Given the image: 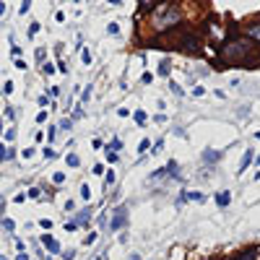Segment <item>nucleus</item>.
<instances>
[{"label":"nucleus","mask_w":260,"mask_h":260,"mask_svg":"<svg viewBox=\"0 0 260 260\" xmlns=\"http://www.w3.org/2000/svg\"><path fill=\"white\" fill-rule=\"evenodd\" d=\"M62 180H65V175H62V172H57V175L52 177V182H55V185H62Z\"/></svg>","instance_id":"bb28decb"},{"label":"nucleus","mask_w":260,"mask_h":260,"mask_svg":"<svg viewBox=\"0 0 260 260\" xmlns=\"http://www.w3.org/2000/svg\"><path fill=\"white\" fill-rule=\"evenodd\" d=\"M6 13V3H0V16H3Z\"/></svg>","instance_id":"58836bf2"},{"label":"nucleus","mask_w":260,"mask_h":260,"mask_svg":"<svg viewBox=\"0 0 260 260\" xmlns=\"http://www.w3.org/2000/svg\"><path fill=\"white\" fill-rule=\"evenodd\" d=\"M73 257H76V250H65L62 252V260H73Z\"/></svg>","instance_id":"b1692460"},{"label":"nucleus","mask_w":260,"mask_h":260,"mask_svg":"<svg viewBox=\"0 0 260 260\" xmlns=\"http://www.w3.org/2000/svg\"><path fill=\"white\" fill-rule=\"evenodd\" d=\"M107 34H112V37H115V34H120V26L115 24V21H112V24H107Z\"/></svg>","instance_id":"6ab92c4d"},{"label":"nucleus","mask_w":260,"mask_h":260,"mask_svg":"<svg viewBox=\"0 0 260 260\" xmlns=\"http://www.w3.org/2000/svg\"><path fill=\"white\" fill-rule=\"evenodd\" d=\"M71 127H73V120H62L60 122V130H71Z\"/></svg>","instance_id":"5701e85b"},{"label":"nucleus","mask_w":260,"mask_h":260,"mask_svg":"<svg viewBox=\"0 0 260 260\" xmlns=\"http://www.w3.org/2000/svg\"><path fill=\"white\" fill-rule=\"evenodd\" d=\"M182 52H190V55H198L201 52V37L192 34V31H182L180 34V45H177Z\"/></svg>","instance_id":"7ed1b4c3"},{"label":"nucleus","mask_w":260,"mask_h":260,"mask_svg":"<svg viewBox=\"0 0 260 260\" xmlns=\"http://www.w3.org/2000/svg\"><path fill=\"white\" fill-rule=\"evenodd\" d=\"M245 37L250 42H255V45H260V21H250V24L245 26Z\"/></svg>","instance_id":"39448f33"},{"label":"nucleus","mask_w":260,"mask_h":260,"mask_svg":"<svg viewBox=\"0 0 260 260\" xmlns=\"http://www.w3.org/2000/svg\"><path fill=\"white\" fill-rule=\"evenodd\" d=\"M151 81H154V76H151V73H143L141 76V83H151Z\"/></svg>","instance_id":"c756f323"},{"label":"nucleus","mask_w":260,"mask_h":260,"mask_svg":"<svg viewBox=\"0 0 260 260\" xmlns=\"http://www.w3.org/2000/svg\"><path fill=\"white\" fill-rule=\"evenodd\" d=\"M73 3H81V0H73Z\"/></svg>","instance_id":"79ce46f5"},{"label":"nucleus","mask_w":260,"mask_h":260,"mask_svg":"<svg viewBox=\"0 0 260 260\" xmlns=\"http://www.w3.org/2000/svg\"><path fill=\"white\" fill-rule=\"evenodd\" d=\"M255 161V151L252 148H247L245 151V156H242V161H240V175H242V172H247V167Z\"/></svg>","instance_id":"1a4fd4ad"},{"label":"nucleus","mask_w":260,"mask_h":260,"mask_svg":"<svg viewBox=\"0 0 260 260\" xmlns=\"http://www.w3.org/2000/svg\"><path fill=\"white\" fill-rule=\"evenodd\" d=\"M42 242H45V247H47L52 255H60V242H57V240H52L50 234H42Z\"/></svg>","instance_id":"0eeeda50"},{"label":"nucleus","mask_w":260,"mask_h":260,"mask_svg":"<svg viewBox=\"0 0 260 260\" xmlns=\"http://www.w3.org/2000/svg\"><path fill=\"white\" fill-rule=\"evenodd\" d=\"M182 24V8L175 0H161L148 11V26L154 34H167Z\"/></svg>","instance_id":"f257e3e1"},{"label":"nucleus","mask_w":260,"mask_h":260,"mask_svg":"<svg viewBox=\"0 0 260 260\" xmlns=\"http://www.w3.org/2000/svg\"><path fill=\"white\" fill-rule=\"evenodd\" d=\"M125 224H127V206H117V208L112 211L110 229H112V232H117V229H122Z\"/></svg>","instance_id":"20e7f679"},{"label":"nucleus","mask_w":260,"mask_h":260,"mask_svg":"<svg viewBox=\"0 0 260 260\" xmlns=\"http://www.w3.org/2000/svg\"><path fill=\"white\" fill-rule=\"evenodd\" d=\"M221 156H224V151H216V148H206V151H203V161H206V164L219 161Z\"/></svg>","instance_id":"423d86ee"},{"label":"nucleus","mask_w":260,"mask_h":260,"mask_svg":"<svg viewBox=\"0 0 260 260\" xmlns=\"http://www.w3.org/2000/svg\"><path fill=\"white\" fill-rule=\"evenodd\" d=\"M37 31H39V24H31V26H29V37H34Z\"/></svg>","instance_id":"f704fd0d"},{"label":"nucleus","mask_w":260,"mask_h":260,"mask_svg":"<svg viewBox=\"0 0 260 260\" xmlns=\"http://www.w3.org/2000/svg\"><path fill=\"white\" fill-rule=\"evenodd\" d=\"M133 117H136V122H138V125H146V120H148V115H146L143 110H138V112H136Z\"/></svg>","instance_id":"f3484780"},{"label":"nucleus","mask_w":260,"mask_h":260,"mask_svg":"<svg viewBox=\"0 0 260 260\" xmlns=\"http://www.w3.org/2000/svg\"><path fill=\"white\" fill-rule=\"evenodd\" d=\"M255 164H257V167H260V156H257V159H255Z\"/></svg>","instance_id":"a19ab883"},{"label":"nucleus","mask_w":260,"mask_h":260,"mask_svg":"<svg viewBox=\"0 0 260 260\" xmlns=\"http://www.w3.org/2000/svg\"><path fill=\"white\" fill-rule=\"evenodd\" d=\"M161 148H164V141H161V138H159V141H156V143H154V154H159V151H161Z\"/></svg>","instance_id":"7c9ffc66"},{"label":"nucleus","mask_w":260,"mask_h":260,"mask_svg":"<svg viewBox=\"0 0 260 260\" xmlns=\"http://www.w3.org/2000/svg\"><path fill=\"white\" fill-rule=\"evenodd\" d=\"M81 60H83L86 65H91V52H89V50H83V52H81Z\"/></svg>","instance_id":"aec40b11"},{"label":"nucleus","mask_w":260,"mask_h":260,"mask_svg":"<svg viewBox=\"0 0 260 260\" xmlns=\"http://www.w3.org/2000/svg\"><path fill=\"white\" fill-rule=\"evenodd\" d=\"M78 195H81V201H91V187L89 185H81V192Z\"/></svg>","instance_id":"ddd939ff"},{"label":"nucleus","mask_w":260,"mask_h":260,"mask_svg":"<svg viewBox=\"0 0 260 260\" xmlns=\"http://www.w3.org/2000/svg\"><path fill=\"white\" fill-rule=\"evenodd\" d=\"M39 226H42V229H52V221H50V219H42Z\"/></svg>","instance_id":"cd10ccee"},{"label":"nucleus","mask_w":260,"mask_h":260,"mask_svg":"<svg viewBox=\"0 0 260 260\" xmlns=\"http://www.w3.org/2000/svg\"><path fill=\"white\" fill-rule=\"evenodd\" d=\"M229 203H232V192H229V190L216 192V206H219V208H226Z\"/></svg>","instance_id":"6e6552de"},{"label":"nucleus","mask_w":260,"mask_h":260,"mask_svg":"<svg viewBox=\"0 0 260 260\" xmlns=\"http://www.w3.org/2000/svg\"><path fill=\"white\" fill-rule=\"evenodd\" d=\"M45 156H47V159H52V156H57V151H52V148L47 146V148H45Z\"/></svg>","instance_id":"2f4dec72"},{"label":"nucleus","mask_w":260,"mask_h":260,"mask_svg":"<svg viewBox=\"0 0 260 260\" xmlns=\"http://www.w3.org/2000/svg\"><path fill=\"white\" fill-rule=\"evenodd\" d=\"M169 71H172V68H169V60H161V62H159V76H164V78H167V76H169Z\"/></svg>","instance_id":"4468645a"},{"label":"nucleus","mask_w":260,"mask_h":260,"mask_svg":"<svg viewBox=\"0 0 260 260\" xmlns=\"http://www.w3.org/2000/svg\"><path fill=\"white\" fill-rule=\"evenodd\" d=\"M42 71H45V76H52V73H55V65H52V62H47Z\"/></svg>","instance_id":"4be33fe9"},{"label":"nucleus","mask_w":260,"mask_h":260,"mask_svg":"<svg viewBox=\"0 0 260 260\" xmlns=\"http://www.w3.org/2000/svg\"><path fill=\"white\" fill-rule=\"evenodd\" d=\"M185 195H187V201H201V203L206 201V195L198 192V190H190V192H185Z\"/></svg>","instance_id":"f8f14e48"},{"label":"nucleus","mask_w":260,"mask_h":260,"mask_svg":"<svg viewBox=\"0 0 260 260\" xmlns=\"http://www.w3.org/2000/svg\"><path fill=\"white\" fill-rule=\"evenodd\" d=\"M156 3H159V0H138V11H141V13H148Z\"/></svg>","instance_id":"9d476101"},{"label":"nucleus","mask_w":260,"mask_h":260,"mask_svg":"<svg viewBox=\"0 0 260 260\" xmlns=\"http://www.w3.org/2000/svg\"><path fill=\"white\" fill-rule=\"evenodd\" d=\"M31 8V0H24V3H21V13H26Z\"/></svg>","instance_id":"c85d7f7f"},{"label":"nucleus","mask_w":260,"mask_h":260,"mask_svg":"<svg viewBox=\"0 0 260 260\" xmlns=\"http://www.w3.org/2000/svg\"><path fill=\"white\" fill-rule=\"evenodd\" d=\"M107 185H115V172H107V177H104Z\"/></svg>","instance_id":"393cba45"},{"label":"nucleus","mask_w":260,"mask_h":260,"mask_svg":"<svg viewBox=\"0 0 260 260\" xmlns=\"http://www.w3.org/2000/svg\"><path fill=\"white\" fill-rule=\"evenodd\" d=\"M130 260H143V257H141L138 252H133V255H130Z\"/></svg>","instance_id":"4c0bfd02"},{"label":"nucleus","mask_w":260,"mask_h":260,"mask_svg":"<svg viewBox=\"0 0 260 260\" xmlns=\"http://www.w3.org/2000/svg\"><path fill=\"white\" fill-rule=\"evenodd\" d=\"M169 89H172V94H177V96H185V89H182L180 83H175V81L169 83Z\"/></svg>","instance_id":"2eb2a0df"},{"label":"nucleus","mask_w":260,"mask_h":260,"mask_svg":"<svg viewBox=\"0 0 260 260\" xmlns=\"http://www.w3.org/2000/svg\"><path fill=\"white\" fill-rule=\"evenodd\" d=\"M65 229H68V232H76V229H78V224H76V221H68V224H65Z\"/></svg>","instance_id":"72a5a7b5"},{"label":"nucleus","mask_w":260,"mask_h":260,"mask_svg":"<svg viewBox=\"0 0 260 260\" xmlns=\"http://www.w3.org/2000/svg\"><path fill=\"white\" fill-rule=\"evenodd\" d=\"M107 3H110V6H120V3H122V0H107Z\"/></svg>","instance_id":"e433bc0d"},{"label":"nucleus","mask_w":260,"mask_h":260,"mask_svg":"<svg viewBox=\"0 0 260 260\" xmlns=\"http://www.w3.org/2000/svg\"><path fill=\"white\" fill-rule=\"evenodd\" d=\"M89 219H91V208H83V211H81V216L76 219V224H78V226H83Z\"/></svg>","instance_id":"9b49d317"},{"label":"nucleus","mask_w":260,"mask_h":260,"mask_svg":"<svg viewBox=\"0 0 260 260\" xmlns=\"http://www.w3.org/2000/svg\"><path fill=\"white\" fill-rule=\"evenodd\" d=\"M255 138H257V141H260V130H257V133H255Z\"/></svg>","instance_id":"ea45409f"},{"label":"nucleus","mask_w":260,"mask_h":260,"mask_svg":"<svg viewBox=\"0 0 260 260\" xmlns=\"http://www.w3.org/2000/svg\"><path fill=\"white\" fill-rule=\"evenodd\" d=\"M91 146H94V148H104V143H102L99 138H94V141H91Z\"/></svg>","instance_id":"c9c22d12"},{"label":"nucleus","mask_w":260,"mask_h":260,"mask_svg":"<svg viewBox=\"0 0 260 260\" xmlns=\"http://www.w3.org/2000/svg\"><path fill=\"white\" fill-rule=\"evenodd\" d=\"M107 161H110V164H117V161H120L117 151H107Z\"/></svg>","instance_id":"a211bd4d"},{"label":"nucleus","mask_w":260,"mask_h":260,"mask_svg":"<svg viewBox=\"0 0 260 260\" xmlns=\"http://www.w3.org/2000/svg\"><path fill=\"white\" fill-rule=\"evenodd\" d=\"M39 192H42L39 187H31V190H29V198H39Z\"/></svg>","instance_id":"473e14b6"},{"label":"nucleus","mask_w":260,"mask_h":260,"mask_svg":"<svg viewBox=\"0 0 260 260\" xmlns=\"http://www.w3.org/2000/svg\"><path fill=\"white\" fill-rule=\"evenodd\" d=\"M151 146V141H141V146H138V154H146V148Z\"/></svg>","instance_id":"a878e982"},{"label":"nucleus","mask_w":260,"mask_h":260,"mask_svg":"<svg viewBox=\"0 0 260 260\" xmlns=\"http://www.w3.org/2000/svg\"><path fill=\"white\" fill-rule=\"evenodd\" d=\"M65 164H68V167H78V164H81V159H78L76 154H68V156H65Z\"/></svg>","instance_id":"dca6fc26"},{"label":"nucleus","mask_w":260,"mask_h":260,"mask_svg":"<svg viewBox=\"0 0 260 260\" xmlns=\"http://www.w3.org/2000/svg\"><path fill=\"white\" fill-rule=\"evenodd\" d=\"M255 55V42H250L247 37H237V39H229L224 42L221 47V60L226 65H247V68H255L260 62V57H252Z\"/></svg>","instance_id":"f03ea898"},{"label":"nucleus","mask_w":260,"mask_h":260,"mask_svg":"<svg viewBox=\"0 0 260 260\" xmlns=\"http://www.w3.org/2000/svg\"><path fill=\"white\" fill-rule=\"evenodd\" d=\"M91 175H104V164H94V169H91Z\"/></svg>","instance_id":"412c9836"}]
</instances>
